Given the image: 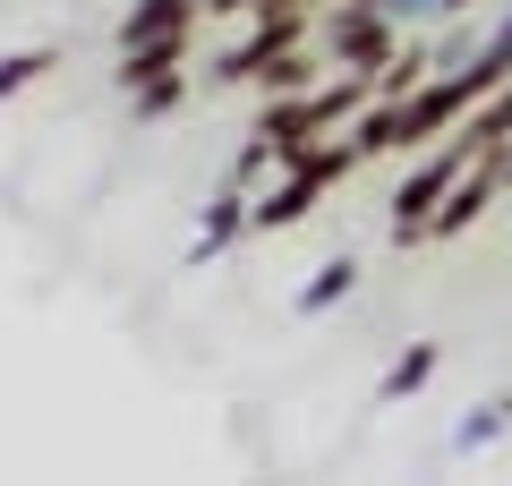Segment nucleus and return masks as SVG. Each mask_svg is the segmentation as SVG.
<instances>
[{
  "label": "nucleus",
  "instance_id": "f3484780",
  "mask_svg": "<svg viewBox=\"0 0 512 486\" xmlns=\"http://www.w3.org/2000/svg\"><path fill=\"white\" fill-rule=\"evenodd\" d=\"M367 9H384L393 26H427V18H444V0H367Z\"/></svg>",
  "mask_w": 512,
  "mask_h": 486
},
{
  "label": "nucleus",
  "instance_id": "4468645a",
  "mask_svg": "<svg viewBox=\"0 0 512 486\" xmlns=\"http://www.w3.org/2000/svg\"><path fill=\"white\" fill-rule=\"evenodd\" d=\"M52 69H60L52 43H35V52H9V60H0V103H9V94H26V86H43Z\"/></svg>",
  "mask_w": 512,
  "mask_h": 486
},
{
  "label": "nucleus",
  "instance_id": "ddd939ff",
  "mask_svg": "<svg viewBox=\"0 0 512 486\" xmlns=\"http://www.w3.org/2000/svg\"><path fill=\"white\" fill-rule=\"evenodd\" d=\"M350 145H359L367 162H376V154H402V128H393V103H367L359 120H350Z\"/></svg>",
  "mask_w": 512,
  "mask_h": 486
},
{
  "label": "nucleus",
  "instance_id": "a211bd4d",
  "mask_svg": "<svg viewBox=\"0 0 512 486\" xmlns=\"http://www.w3.org/2000/svg\"><path fill=\"white\" fill-rule=\"evenodd\" d=\"M461 9H478V0H444V18H461Z\"/></svg>",
  "mask_w": 512,
  "mask_h": 486
},
{
  "label": "nucleus",
  "instance_id": "7ed1b4c3",
  "mask_svg": "<svg viewBox=\"0 0 512 486\" xmlns=\"http://www.w3.org/2000/svg\"><path fill=\"white\" fill-rule=\"evenodd\" d=\"M188 26H197V0H128L111 35H120V52H154V43H188Z\"/></svg>",
  "mask_w": 512,
  "mask_h": 486
},
{
  "label": "nucleus",
  "instance_id": "9d476101",
  "mask_svg": "<svg viewBox=\"0 0 512 486\" xmlns=\"http://www.w3.org/2000/svg\"><path fill=\"white\" fill-rule=\"evenodd\" d=\"M350 290H359V256L342 248V256H325V265L299 282V299H291V307H299V316H325V307H342Z\"/></svg>",
  "mask_w": 512,
  "mask_h": 486
},
{
  "label": "nucleus",
  "instance_id": "20e7f679",
  "mask_svg": "<svg viewBox=\"0 0 512 486\" xmlns=\"http://www.w3.org/2000/svg\"><path fill=\"white\" fill-rule=\"evenodd\" d=\"M495 197H504V180H495V162H487V154H478V162H470V180H461V188H453V197H444V214H436V222H427V248H436V239H461V231H470V222H478V214H487V205H495Z\"/></svg>",
  "mask_w": 512,
  "mask_h": 486
},
{
  "label": "nucleus",
  "instance_id": "9b49d317",
  "mask_svg": "<svg viewBox=\"0 0 512 486\" xmlns=\"http://www.w3.org/2000/svg\"><path fill=\"white\" fill-rule=\"evenodd\" d=\"M197 43V35H188ZM188 43H154V52H120V94L163 86V77H188Z\"/></svg>",
  "mask_w": 512,
  "mask_h": 486
},
{
  "label": "nucleus",
  "instance_id": "6e6552de",
  "mask_svg": "<svg viewBox=\"0 0 512 486\" xmlns=\"http://www.w3.org/2000/svg\"><path fill=\"white\" fill-rule=\"evenodd\" d=\"M316 214V188L308 180H265L248 197V231H291V222H308Z\"/></svg>",
  "mask_w": 512,
  "mask_h": 486
},
{
  "label": "nucleus",
  "instance_id": "6ab92c4d",
  "mask_svg": "<svg viewBox=\"0 0 512 486\" xmlns=\"http://www.w3.org/2000/svg\"><path fill=\"white\" fill-rule=\"evenodd\" d=\"M308 9H342V0H308Z\"/></svg>",
  "mask_w": 512,
  "mask_h": 486
},
{
  "label": "nucleus",
  "instance_id": "f8f14e48",
  "mask_svg": "<svg viewBox=\"0 0 512 486\" xmlns=\"http://www.w3.org/2000/svg\"><path fill=\"white\" fill-rule=\"evenodd\" d=\"M427 77H436V43H402V52H393V69L376 77V103H410Z\"/></svg>",
  "mask_w": 512,
  "mask_h": 486
},
{
  "label": "nucleus",
  "instance_id": "f03ea898",
  "mask_svg": "<svg viewBox=\"0 0 512 486\" xmlns=\"http://www.w3.org/2000/svg\"><path fill=\"white\" fill-rule=\"evenodd\" d=\"M470 162H478L470 137H444L436 154H419L402 180H393V248H427V222H436L444 197L470 180Z\"/></svg>",
  "mask_w": 512,
  "mask_h": 486
},
{
  "label": "nucleus",
  "instance_id": "2eb2a0df",
  "mask_svg": "<svg viewBox=\"0 0 512 486\" xmlns=\"http://www.w3.org/2000/svg\"><path fill=\"white\" fill-rule=\"evenodd\" d=\"M461 137H470L478 154H495V145L512 137V77H504V94H495L487 111H470V120H461Z\"/></svg>",
  "mask_w": 512,
  "mask_h": 486
},
{
  "label": "nucleus",
  "instance_id": "423d86ee",
  "mask_svg": "<svg viewBox=\"0 0 512 486\" xmlns=\"http://www.w3.org/2000/svg\"><path fill=\"white\" fill-rule=\"evenodd\" d=\"M359 162H367V154L350 145V128H342V137H316V145H299V154H282V180H308L316 197H325V188H333V180H350Z\"/></svg>",
  "mask_w": 512,
  "mask_h": 486
},
{
  "label": "nucleus",
  "instance_id": "0eeeda50",
  "mask_svg": "<svg viewBox=\"0 0 512 486\" xmlns=\"http://www.w3.org/2000/svg\"><path fill=\"white\" fill-rule=\"evenodd\" d=\"M248 231V197H231V188H214V197L197 205V239H188V265H214L231 239Z\"/></svg>",
  "mask_w": 512,
  "mask_h": 486
},
{
  "label": "nucleus",
  "instance_id": "dca6fc26",
  "mask_svg": "<svg viewBox=\"0 0 512 486\" xmlns=\"http://www.w3.org/2000/svg\"><path fill=\"white\" fill-rule=\"evenodd\" d=\"M180 103H188V77H163V86H137V94H128V111H137V120H171Z\"/></svg>",
  "mask_w": 512,
  "mask_h": 486
},
{
  "label": "nucleus",
  "instance_id": "1a4fd4ad",
  "mask_svg": "<svg viewBox=\"0 0 512 486\" xmlns=\"http://www.w3.org/2000/svg\"><path fill=\"white\" fill-rule=\"evenodd\" d=\"M436 367H444V342H410V350H393V367L376 376V401H410V393H427L436 384Z\"/></svg>",
  "mask_w": 512,
  "mask_h": 486
},
{
  "label": "nucleus",
  "instance_id": "39448f33",
  "mask_svg": "<svg viewBox=\"0 0 512 486\" xmlns=\"http://www.w3.org/2000/svg\"><path fill=\"white\" fill-rule=\"evenodd\" d=\"M504 427H512V384H495L487 401H470V410L453 418L444 452H453V461H470V452H495V444H504Z\"/></svg>",
  "mask_w": 512,
  "mask_h": 486
},
{
  "label": "nucleus",
  "instance_id": "f257e3e1",
  "mask_svg": "<svg viewBox=\"0 0 512 486\" xmlns=\"http://www.w3.org/2000/svg\"><path fill=\"white\" fill-rule=\"evenodd\" d=\"M316 52H325L333 77L376 86L393 69V52H402V26L384 18V9H367V0H342V9H316Z\"/></svg>",
  "mask_w": 512,
  "mask_h": 486
}]
</instances>
